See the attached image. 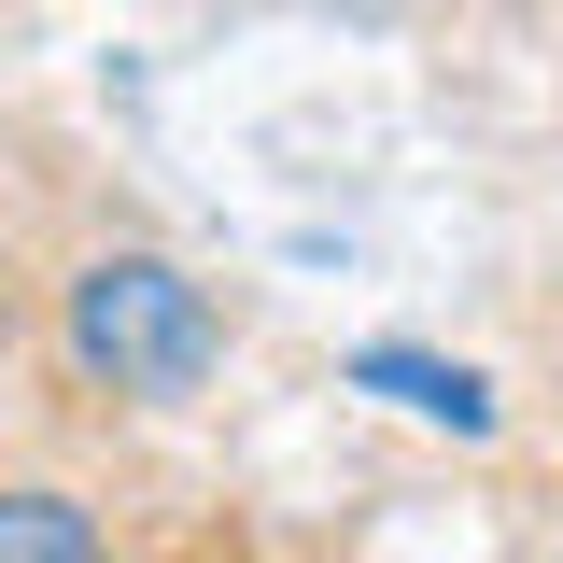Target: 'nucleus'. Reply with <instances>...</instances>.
Segmentation results:
<instances>
[{
  "label": "nucleus",
  "mask_w": 563,
  "mask_h": 563,
  "mask_svg": "<svg viewBox=\"0 0 563 563\" xmlns=\"http://www.w3.org/2000/svg\"><path fill=\"white\" fill-rule=\"evenodd\" d=\"M0 563H113V550H99V521H85L70 493L14 479V493H0Z\"/></svg>",
  "instance_id": "obj_3"
},
{
  "label": "nucleus",
  "mask_w": 563,
  "mask_h": 563,
  "mask_svg": "<svg viewBox=\"0 0 563 563\" xmlns=\"http://www.w3.org/2000/svg\"><path fill=\"white\" fill-rule=\"evenodd\" d=\"M352 380H366V395H395L409 422H451V437H493V422H507L479 366H451V352H409V339H366V352H352Z\"/></svg>",
  "instance_id": "obj_2"
},
{
  "label": "nucleus",
  "mask_w": 563,
  "mask_h": 563,
  "mask_svg": "<svg viewBox=\"0 0 563 563\" xmlns=\"http://www.w3.org/2000/svg\"><path fill=\"white\" fill-rule=\"evenodd\" d=\"M57 324H70V366H85L99 395H128V409L198 395V380H211V352H225L211 282H198V268H169V254H85Z\"/></svg>",
  "instance_id": "obj_1"
}]
</instances>
